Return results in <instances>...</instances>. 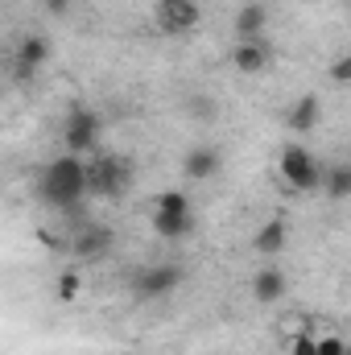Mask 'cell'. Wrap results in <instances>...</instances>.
<instances>
[{
    "label": "cell",
    "mask_w": 351,
    "mask_h": 355,
    "mask_svg": "<svg viewBox=\"0 0 351 355\" xmlns=\"http://www.w3.org/2000/svg\"><path fill=\"white\" fill-rule=\"evenodd\" d=\"M215 174H219V153H215L211 145H194V149L182 157V178H190V182H211Z\"/></svg>",
    "instance_id": "cell-11"
},
{
    "label": "cell",
    "mask_w": 351,
    "mask_h": 355,
    "mask_svg": "<svg viewBox=\"0 0 351 355\" xmlns=\"http://www.w3.org/2000/svg\"><path fill=\"white\" fill-rule=\"evenodd\" d=\"M33 79H37V67H29V62L12 58V83H17V87H29Z\"/></svg>",
    "instance_id": "cell-22"
},
{
    "label": "cell",
    "mask_w": 351,
    "mask_h": 355,
    "mask_svg": "<svg viewBox=\"0 0 351 355\" xmlns=\"http://www.w3.org/2000/svg\"><path fill=\"white\" fill-rule=\"evenodd\" d=\"M153 211H166V215H194V211H190V198H186V190H162Z\"/></svg>",
    "instance_id": "cell-18"
},
{
    "label": "cell",
    "mask_w": 351,
    "mask_h": 355,
    "mask_svg": "<svg viewBox=\"0 0 351 355\" xmlns=\"http://www.w3.org/2000/svg\"><path fill=\"white\" fill-rule=\"evenodd\" d=\"M323 194H327L331 202L351 198V162H331V166L323 170Z\"/></svg>",
    "instance_id": "cell-14"
},
{
    "label": "cell",
    "mask_w": 351,
    "mask_h": 355,
    "mask_svg": "<svg viewBox=\"0 0 351 355\" xmlns=\"http://www.w3.org/2000/svg\"><path fill=\"white\" fill-rule=\"evenodd\" d=\"M264 29H268V8H264L261 0H248V4L236 12V37H240V42L264 37Z\"/></svg>",
    "instance_id": "cell-13"
},
{
    "label": "cell",
    "mask_w": 351,
    "mask_h": 355,
    "mask_svg": "<svg viewBox=\"0 0 351 355\" xmlns=\"http://www.w3.org/2000/svg\"><path fill=\"white\" fill-rule=\"evenodd\" d=\"M99 132H103V124H99V116L91 107H71L67 124H62V145H67V153L83 157V153L99 149Z\"/></svg>",
    "instance_id": "cell-4"
},
{
    "label": "cell",
    "mask_w": 351,
    "mask_h": 355,
    "mask_svg": "<svg viewBox=\"0 0 351 355\" xmlns=\"http://www.w3.org/2000/svg\"><path fill=\"white\" fill-rule=\"evenodd\" d=\"M273 62V50H268V37H248V42H236L232 46V67L240 75H261Z\"/></svg>",
    "instance_id": "cell-8"
},
{
    "label": "cell",
    "mask_w": 351,
    "mask_h": 355,
    "mask_svg": "<svg viewBox=\"0 0 351 355\" xmlns=\"http://www.w3.org/2000/svg\"><path fill=\"white\" fill-rule=\"evenodd\" d=\"M79 293H83V272H79V268H62V272H58V281H54V297L71 306Z\"/></svg>",
    "instance_id": "cell-17"
},
{
    "label": "cell",
    "mask_w": 351,
    "mask_h": 355,
    "mask_svg": "<svg viewBox=\"0 0 351 355\" xmlns=\"http://www.w3.org/2000/svg\"><path fill=\"white\" fill-rule=\"evenodd\" d=\"M153 232L162 240H182L194 232V215H166V211H153Z\"/></svg>",
    "instance_id": "cell-16"
},
{
    "label": "cell",
    "mask_w": 351,
    "mask_h": 355,
    "mask_svg": "<svg viewBox=\"0 0 351 355\" xmlns=\"http://www.w3.org/2000/svg\"><path fill=\"white\" fill-rule=\"evenodd\" d=\"M182 277H186L182 265H166V261H162V265L137 268L128 285H132V293H137V297H166V293H174L178 285H182Z\"/></svg>",
    "instance_id": "cell-6"
},
{
    "label": "cell",
    "mask_w": 351,
    "mask_h": 355,
    "mask_svg": "<svg viewBox=\"0 0 351 355\" xmlns=\"http://www.w3.org/2000/svg\"><path fill=\"white\" fill-rule=\"evenodd\" d=\"M186 116L190 120H215V103L207 95H194V99H186Z\"/></svg>",
    "instance_id": "cell-19"
},
{
    "label": "cell",
    "mask_w": 351,
    "mask_h": 355,
    "mask_svg": "<svg viewBox=\"0 0 351 355\" xmlns=\"http://www.w3.org/2000/svg\"><path fill=\"white\" fill-rule=\"evenodd\" d=\"M318 116H323V99H318L314 91H306L302 99L289 103V112H285V128H289L293 137H306V132L318 128Z\"/></svg>",
    "instance_id": "cell-9"
},
{
    "label": "cell",
    "mask_w": 351,
    "mask_h": 355,
    "mask_svg": "<svg viewBox=\"0 0 351 355\" xmlns=\"http://www.w3.org/2000/svg\"><path fill=\"white\" fill-rule=\"evenodd\" d=\"M112 244H116V232H112L108 223H79V227L67 236V252H71L75 261H99V257L112 252Z\"/></svg>",
    "instance_id": "cell-5"
},
{
    "label": "cell",
    "mask_w": 351,
    "mask_h": 355,
    "mask_svg": "<svg viewBox=\"0 0 351 355\" xmlns=\"http://www.w3.org/2000/svg\"><path fill=\"white\" fill-rule=\"evenodd\" d=\"M153 21H157V29L162 33H190V29H198V21H203V8H198V0H157L153 4Z\"/></svg>",
    "instance_id": "cell-7"
},
{
    "label": "cell",
    "mask_w": 351,
    "mask_h": 355,
    "mask_svg": "<svg viewBox=\"0 0 351 355\" xmlns=\"http://www.w3.org/2000/svg\"><path fill=\"white\" fill-rule=\"evenodd\" d=\"M289 355H318V339L306 335V331H298V335L289 339Z\"/></svg>",
    "instance_id": "cell-21"
},
{
    "label": "cell",
    "mask_w": 351,
    "mask_h": 355,
    "mask_svg": "<svg viewBox=\"0 0 351 355\" xmlns=\"http://www.w3.org/2000/svg\"><path fill=\"white\" fill-rule=\"evenodd\" d=\"M71 4H75V0H42V8H46L50 17H67V12H71Z\"/></svg>",
    "instance_id": "cell-24"
},
{
    "label": "cell",
    "mask_w": 351,
    "mask_h": 355,
    "mask_svg": "<svg viewBox=\"0 0 351 355\" xmlns=\"http://www.w3.org/2000/svg\"><path fill=\"white\" fill-rule=\"evenodd\" d=\"M50 54H54V46H50V37L46 33H25L21 42H17V54L12 58H21V62H29V67H46L50 62Z\"/></svg>",
    "instance_id": "cell-15"
},
{
    "label": "cell",
    "mask_w": 351,
    "mask_h": 355,
    "mask_svg": "<svg viewBox=\"0 0 351 355\" xmlns=\"http://www.w3.org/2000/svg\"><path fill=\"white\" fill-rule=\"evenodd\" d=\"M285 289H289V281H285V272L273 265H264L257 277H252V297L261 302V306H273V302H281L285 297Z\"/></svg>",
    "instance_id": "cell-12"
},
{
    "label": "cell",
    "mask_w": 351,
    "mask_h": 355,
    "mask_svg": "<svg viewBox=\"0 0 351 355\" xmlns=\"http://www.w3.org/2000/svg\"><path fill=\"white\" fill-rule=\"evenodd\" d=\"M37 194H42V202H50V207H58L62 215L79 219V215H83V198H91L87 162H83L79 153L54 157V162L42 170V178H37Z\"/></svg>",
    "instance_id": "cell-1"
},
{
    "label": "cell",
    "mask_w": 351,
    "mask_h": 355,
    "mask_svg": "<svg viewBox=\"0 0 351 355\" xmlns=\"http://www.w3.org/2000/svg\"><path fill=\"white\" fill-rule=\"evenodd\" d=\"M327 79H331L335 87H351V54H343V58H335V62H331Z\"/></svg>",
    "instance_id": "cell-20"
},
{
    "label": "cell",
    "mask_w": 351,
    "mask_h": 355,
    "mask_svg": "<svg viewBox=\"0 0 351 355\" xmlns=\"http://www.w3.org/2000/svg\"><path fill=\"white\" fill-rule=\"evenodd\" d=\"M277 170H281V178H285V186H289V190H298V194L323 190V166H318V162H314V153H310L306 145H298V141H289V145L281 149Z\"/></svg>",
    "instance_id": "cell-3"
},
{
    "label": "cell",
    "mask_w": 351,
    "mask_h": 355,
    "mask_svg": "<svg viewBox=\"0 0 351 355\" xmlns=\"http://www.w3.org/2000/svg\"><path fill=\"white\" fill-rule=\"evenodd\" d=\"M318 355H348V339H339V335H323V339H318Z\"/></svg>",
    "instance_id": "cell-23"
},
{
    "label": "cell",
    "mask_w": 351,
    "mask_h": 355,
    "mask_svg": "<svg viewBox=\"0 0 351 355\" xmlns=\"http://www.w3.org/2000/svg\"><path fill=\"white\" fill-rule=\"evenodd\" d=\"M132 157L124 153H95L87 162V190L91 198H124V190L132 186Z\"/></svg>",
    "instance_id": "cell-2"
},
{
    "label": "cell",
    "mask_w": 351,
    "mask_h": 355,
    "mask_svg": "<svg viewBox=\"0 0 351 355\" xmlns=\"http://www.w3.org/2000/svg\"><path fill=\"white\" fill-rule=\"evenodd\" d=\"M285 244H289V223H285V215L264 219L261 227H257V236H252V248H257L261 257H277V252H285Z\"/></svg>",
    "instance_id": "cell-10"
}]
</instances>
